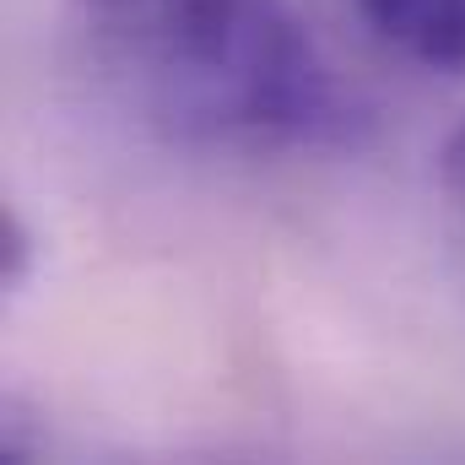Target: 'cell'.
<instances>
[{
    "label": "cell",
    "instance_id": "1",
    "mask_svg": "<svg viewBox=\"0 0 465 465\" xmlns=\"http://www.w3.org/2000/svg\"><path fill=\"white\" fill-rule=\"evenodd\" d=\"M76 33L124 109L201 152H314L357 109L292 0H76Z\"/></svg>",
    "mask_w": 465,
    "mask_h": 465
},
{
    "label": "cell",
    "instance_id": "2",
    "mask_svg": "<svg viewBox=\"0 0 465 465\" xmlns=\"http://www.w3.org/2000/svg\"><path fill=\"white\" fill-rule=\"evenodd\" d=\"M351 11L395 54L465 76V0H351Z\"/></svg>",
    "mask_w": 465,
    "mask_h": 465
},
{
    "label": "cell",
    "instance_id": "3",
    "mask_svg": "<svg viewBox=\"0 0 465 465\" xmlns=\"http://www.w3.org/2000/svg\"><path fill=\"white\" fill-rule=\"evenodd\" d=\"M444 184H450L455 206L465 212V119H460V130L450 135V146H444Z\"/></svg>",
    "mask_w": 465,
    "mask_h": 465
}]
</instances>
